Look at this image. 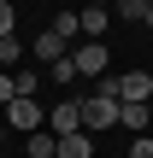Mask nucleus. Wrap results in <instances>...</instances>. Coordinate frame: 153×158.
<instances>
[{
    "label": "nucleus",
    "instance_id": "9d476101",
    "mask_svg": "<svg viewBox=\"0 0 153 158\" xmlns=\"http://www.w3.org/2000/svg\"><path fill=\"white\" fill-rule=\"evenodd\" d=\"M29 158H59V135L53 129H35L29 135Z\"/></svg>",
    "mask_w": 153,
    "mask_h": 158
},
{
    "label": "nucleus",
    "instance_id": "1a4fd4ad",
    "mask_svg": "<svg viewBox=\"0 0 153 158\" xmlns=\"http://www.w3.org/2000/svg\"><path fill=\"white\" fill-rule=\"evenodd\" d=\"M12 88H18L24 100H35V94H41V76H35V64H18V70H12Z\"/></svg>",
    "mask_w": 153,
    "mask_h": 158
},
{
    "label": "nucleus",
    "instance_id": "7ed1b4c3",
    "mask_svg": "<svg viewBox=\"0 0 153 158\" xmlns=\"http://www.w3.org/2000/svg\"><path fill=\"white\" fill-rule=\"evenodd\" d=\"M47 129L53 135H77L83 129V100H53L47 106Z\"/></svg>",
    "mask_w": 153,
    "mask_h": 158
},
{
    "label": "nucleus",
    "instance_id": "0eeeda50",
    "mask_svg": "<svg viewBox=\"0 0 153 158\" xmlns=\"http://www.w3.org/2000/svg\"><path fill=\"white\" fill-rule=\"evenodd\" d=\"M118 123H124L130 135H147V123H153V111H147V106H118Z\"/></svg>",
    "mask_w": 153,
    "mask_h": 158
},
{
    "label": "nucleus",
    "instance_id": "f3484780",
    "mask_svg": "<svg viewBox=\"0 0 153 158\" xmlns=\"http://www.w3.org/2000/svg\"><path fill=\"white\" fill-rule=\"evenodd\" d=\"M88 6H106V12H112V6H118V0H88Z\"/></svg>",
    "mask_w": 153,
    "mask_h": 158
},
{
    "label": "nucleus",
    "instance_id": "423d86ee",
    "mask_svg": "<svg viewBox=\"0 0 153 158\" xmlns=\"http://www.w3.org/2000/svg\"><path fill=\"white\" fill-rule=\"evenodd\" d=\"M77 18H83V35H88V41H100V35H106V23H112V12H106V6H83Z\"/></svg>",
    "mask_w": 153,
    "mask_h": 158
},
{
    "label": "nucleus",
    "instance_id": "4468645a",
    "mask_svg": "<svg viewBox=\"0 0 153 158\" xmlns=\"http://www.w3.org/2000/svg\"><path fill=\"white\" fill-rule=\"evenodd\" d=\"M12 23H18V6H12V0H0V41L12 35Z\"/></svg>",
    "mask_w": 153,
    "mask_h": 158
},
{
    "label": "nucleus",
    "instance_id": "f257e3e1",
    "mask_svg": "<svg viewBox=\"0 0 153 158\" xmlns=\"http://www.w3.org/2000/svg\"><path fill=\"white\" fill-rule=\"evenodd\" d=\"M6 129H18V135H35V129H47V106L18 94V100L6 106Z\"/></svg>",
    "mask_w": 153,
    "mask_h": 158
},
{
    "label": "nucleus",
    "instance_id": "dca6fc26",
    "mask_svg": "<svg viewBox=\"0 0 153 158\" xmlns=\"http://www.w3.org/2000/svg\"><path fill=\"white\" fill-rule=\"evenodd\" d=\"M130 158H153V141H147V135H136V141H130Z\"/></svg>",
    "mask_w": 153,
    "mask_h": 158
},
{
    "label": "nucleus",
    "instance_id": "6e6552de",
    "mask_svg": "<svg viewBox=\"0 0 153 158\" xmlns=\"http://www.w3.org/2000/svg\"><path fill=\"white\" fill-rule=\"evenodd\" d=\"M59 158H94V141L77 129V135H59Z\"/></svg>",
    "mask_w": 153,
    "mask_h": 158
},
{
    "label": "nucleus",
    "instance_id": "2eb2a0df",
    "mask_svg": "<svg viewBox=\"0 0 153 158\" xmlns=\"http://www.w3.org/2000/svg\"><path fill=\"white\" fill-rule=\"evenodd\" d=\"M12 100H18V88H12V70H0V111H6Z\"/></svg>",
    "mask_w": 153,
    "mask_h": 158
},
{
    "label": "nucleus",
    "instance_id": "20e7f679",
    "mask_svg": "<svg viewBox=\"0 0 153 158\" xmlns=\"http://www.w3.org/2000/svg\"><path fill=\"white\" fill-rule=\"evenodd\" d=\"M71 64H77V76H88V82H100L106 76V47H71Z\"/></svg>",
    "mask_w": 153,
    "mask_h": 158
},
{
    "label": "nucleus",
    "instance_id": "39448f33",
    "mask_svg": "<svg viewBox=\"0 0 153 158\" xmlns=\"http://www.w3.org/2000/svg\"><path fill=\"white\" fill-rule=\"evenodd\" d=\"M65 53H71V41H59L53 29H41V35L29 41V59H35V64H59Z\"/></svg>",
    "mask_w": 153,
    "mask_h": 158
},
{
    "label": "nucleus",
    "instance_id": "f03ea898",
    "mask_svg": "<svg viewBox=\"0 0 153 158\" xmlns=\"http://www.w3.org/2000/svg\"><path fill=\"white\" fill-rule=\"evenodd\" d=\"M112 82H118V106H147L153 100V70H124Z\"/></svg>",
    "mask_w": 153,
    "mask_h": 158
},
{
    "label": "nucleus",
    "instance_id": "aec40b11",
    "mask_svg": "<svg viewBox=\"0 0 153 158\" xmlns=\"http://www.w3.org/2000/svg\"><path fill=\"white\" fill-rule=\"evenodd\" d=\"M0 158H6V152H0Z\"/></svg>",
    "mask_w": 153,
    "mask_h": 158
},
{
    "label": "nucleus",
    "instance_id": "6ab92c4d",
    "mask_svg": "<svg viewBox=\"0 0 153 158\" xmlns=\"http://www.w3.org/2000/svg\"><path fill=\"white\" fill-rule=\"evenodd\" d=\"M147 111H153V100H147Z\"/></svg>",
    "mask_w": 153,
    "mask_h": 158
},
{
    "label": "nucleus",
    "instance_id": "ddd939ff",
    "mask_svg": "<svg viewBox=\"0 0 153 158\" xmlns=\"http://www.w3.org/2000/svg\"><path fill=\"white\" fill-rule=\"evenodd\" d=\"M47 76H53V82H59V88H71V82H77V64H71V53H65V59H59V64H47Z\"/></svg>",
    "mask_w": 153,
    "mask_h": 158
},
{
    "label": "nucleus",
    "instance_id": "9b49d317",
    "mask_svg": "<svg viewBox=\"0 0 153 158\" xmlns=\"http://www.w3.org/2000/svg\"><path fill=\"white\" fill-rule=\"evenodd\" d=\"M18 59H24V41L6 35V41H0V70H18Z\"/></svg>",
    "mask_w": 153,
    "mask_h": 158
},
{
    "label": "nucleus",
    "instance_id": "a211bd4d",
    "mask_svg": "<svg viewBox=\"0 0 153 158\" xmlns=\"http://www.w3.org/2000/svg\"><path fill=\"white\" fill-rule=\"evenodd\" d=\"M0 147H6V117H0Z\"/></svg>",
    "mask_w": 153,
    "mask_h": 158
},
{
    "label": "nucleus",
    "instance_id": "f8f14e48",
    "mask_svg": "<svg viewBox=\"0 0 153 158\" xmlns=\"http://www.w3.org/2000/svg\"><path fill=\"white\" fill-rule=\"evenodd\" d=\"M77 29H83V18H77V12H59V18H53V35H59V41H71Z\"/></svg>",
    "mask_w": 153,
    "mask_h": 158
}]
</instances>
